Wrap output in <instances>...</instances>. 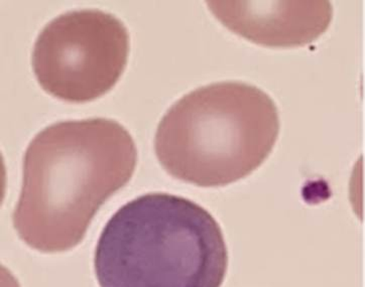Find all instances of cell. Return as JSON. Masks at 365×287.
Returning <instances> with one entry per match:
<instances>
[{
	"mask_svg": "<svg viewBox=\"0 0 365 287\" xmlns=\"http://www.w3.org/2000/svg\"><path fill=\"white\" fill-rule=\"evenodd\" d=\"M138 150L111 119L62 121L31 141L14 213L21 240L43 253L64 252L86 235L97 212L130 181Z\"/></svg>",
	"mask_w": 365,
	"mask_h": 287,
	"instance_id": "cell-1",
	"label": "cell"
},
{
	"mask_svg": "<svg viewBox=\"0 0 365 287\" xmlns=\"http://www.w3.org/2000/svg\"><path fill=\"white\" fill-rule=\"evenodd\" d=\"M227 268L217 221L198 204L165 193L116 211L94 255L101 287H220Z\"/></svg>",
	"mask_w": 365,
	"mask_h": 287,
	"instance_id": "cell-2",
	"label": "cell"
},
{
	"mask_svg": "<svg viewBox=\"0 0 365 287\" xmlns=\"http://www.w3.org/2000/svg\"><path fill=\"white\" fill-rule=\"evenodd\" d=\"M279 133V110L265 92L242 82L215 83L168 110L158 126L155 152L175 179L218 188L259 169Z\"/></svg>",
	"mask_w": 365,
	"mask_h": 287,
	"instance_id": "cell-3",
	"label": "cell"
},
{
	"mask_svg": "<svg viewBox=\"0 0 365 287\" xmlns=\"http://www.w3.org/2000/svg\"><path fill=\"white\" fill-rule=\"evenodd\" d=\"M130 35L123 21L99 9L66 12L41 31L31 65L41 88L85 103L110 91L123 76Z\"/></svg>",
	"mask_w": 365,
	"mask_h": 287,
	"instance_id": "cell-4",
	"label": "cell"
},
{
	"mask_svg": "<svg viewBox=\"0 0 365 287\" xmlns=\"http://www.w3.org/2000/svg\"><path fill=\"white\" fill-rule=\"evenodd\" d=\"M213 16L236 35L269 48L312 43L327 31L333 6L327 0L207 1Z\"/></svg>",
	"mask_w": 365,
	"mask_h": 287,
	"instance_id": "cell-5",
	"label": "cell"
}]
</instances>
